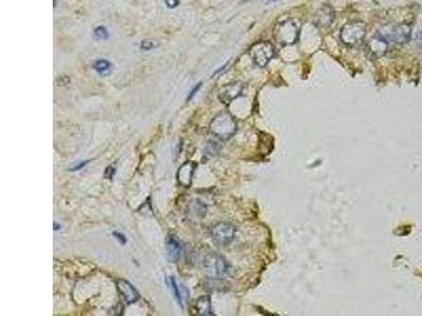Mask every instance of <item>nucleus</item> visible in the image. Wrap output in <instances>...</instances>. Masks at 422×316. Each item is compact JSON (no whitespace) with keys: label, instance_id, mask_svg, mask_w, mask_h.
I'll return each mask as SVG.
<instances>
[{"label":"nucleus","instance_id":"obj_10","mask_svg":"<svg viewBox=\"0 0 422 316\" xmlns=\"http://www.w3.org/2000/svg\"><path fill=\"white\" fill-rule=\"evenodd\" d=\"M335 20V12L332 7L323 5L315 16V22L318 26L326 27L330 26Z\"/></svg>","mask_w":422,"mask_h":316},{"label":"nucleus","instance_id":"obj_20","mask_svg":"<svg viewBox=\"0 0 422 316\" xmlns=\"http://www.w3.org/2000/svg\"><path fill=\"white\" fill-rule=\"evenodd\" d=\"M113 235H114V237L121 243V244H125L126 243V237L121 234V233H118V232H114L113 233Z\"/></svg>","mask_w":422,"mask_h":316},{"label":"nucleus","instance_id":"obj_9","mask_svg":"<svg viewBox=\"0 0 422 316\" xmlns=\"http://www.w3.org/2000/svg\"><path fill=\"white\" fill-rule=\"evenodd\" d=\"M117 290L120 293L122 299L126 301V304L130 305L138 301L140 298V293L134 289V287L125 279H119L117 282Z\"/></svg>","mask_w":422,"mask_h":316},{"label":"nucleus","instance_id":"obj_23","mask_svg":"<svg viewBox=\"0 0 422 316\" xmlns=\"http://www.w3.org/2000/svg\"><path fill=\"white\" fill-rule=\"evenodd\" d=\"M88 162H89V160H88V161H86V162H81V163L77 164V166H75L74 168H72V169H71V171H75V170H79V169H81L83 167H85Z\"/></svg>","mask_w":422,"mask_h":316},{"label":"nucleus","instance_id":"obj_18","mask_svg":"<svg viewBox=\"0 0 422 316\" xmlns=\"http://www.w3.org/2000/svg\"><path fill=\"white\" fill-rule=\"evenodd\" d=\"M94 37L99 40H104L109 37V33L105 26H99L94 31Z\"/></svg>","mask_w":422,"mask_h":316},{"label":"nucleus","instance_id":"obj_1","mask_svg":"<svg viewBox=\"0 0 422 316\" xmlns=\"http://www.w3.org/2000/svg\"><path fill=\"white\" fill-rule=\"evenodd\" d=\"M238 126L234 116L228 112L217 114L210 123V132L222 141H227L237 132Z\"/></svg>","mask_w":422,"mask_h":316},{"label":"nucleus","instance_id":"obj_3","mask_svg":"<svg viewBox=\"0 0 422 316\" xmlns=\"http://www.w3.org/2000/svg\"><path fill=\"white\" fill-rule=\"evenodd\" d=\"M365 35L366 24L360 20H352L345 23L340 32L341 41L348 47H355L361 44Z\"/></svg>","mask_w":422,"mask_h":316},{"label":"nucleus","instance_id":"obj_13","mask_svg":"<svg viewBox=\"0 0 422 316\" xmlns=\"http://www.w3.org/2000/svg\"><path fill=\"white\" fill-rule=\"evenodd\" d=\"M197 164L192 161L184 163L178 172V181L183 187H190L192 183V176Z\"/></svg>","mask_w":422,"mask_h":316},{"label":"nucleus","instance_id":"obj_17","mask_svg":"<svg viewBox=\"0 0 422 316\" xmlns=\"http://www.w3.org/2000/svg\"><path fill=\"white\" fill-rule=\"evenodd\" d=\"M93 67H94V70L98 71L100 74H105V73L109 72V70L111 68V63L109 61H107V60L101 59V60H98L96 62L94 63Z\"/></svg>","mask_w":422,"mask_h":316},{"label":"nucleus","instance_id":"obj_4","mask_svg":"<svg viewBox=\"0 0 422 316\" xmlns=\"http://www.w3.org/2000/svg\"><path fill=\"white\" fill-rule=\"evenodd\" d=\"M387 44L404 45L408 43L412 36V27L406 23H400L393 26H384L378 33Z\"/></svg>","mask_w":422,"mask_h":316},{"label":"nucleus","instance_id":"obj_8","mask_svg":"<svg viewBox=\"0 0 422 316\" xmlns=\"http://www.w3.org/2000/svg\"><path fill=\"white\" fill-rule=\"evenodd\" d=\"M243 88L244 87L241 82H233V84H229L221 89L219 93V98L223 103L228 104L239 97L243 92Z\"/></svg>","mask_w":422,"mask_h":316},{"label":"nucleus","instance_id":"obj_6","mask_svg":"<svg viewBox=\"0 0 422 316\" xmlns=\"http://www.w3.org/2000/svg\"><path fill=\"white\" fill-rule=\"evenodd\" d=\"M250 56L257 66L265 67L275 56V47L269 41H260L251 47Z\"/></svg>","mask_w":422,"mask_h":316},{"label":"nucleus","instance_id":"obj_5","mask_svg":"<svg viewBox=\"0 0 422 316\" xmlns=\"http://www.w3.org/2000/svg\"><path fill=\"white\" fill-rule=\"evenodd\" d=\"M204 271L210 278H221L229 272V264L227 260L216 253H210L204 259Z\"/></svg>","mask_w":422,"mask_h":316},{"label":"nucleus","instance_id":"obj_12","mask_svg":"<svg viewBox=\"0 0 422 316\" xmlns=\"http://www.w3.org/2000/svg\"><path fill=\"white\" fill-rule=\"evenodd\" d=\"M167 284L170 287V289L172 290L176 300L179 301L181 307H184L189 298V292L187 290V288H185L181 283L176 282L173 277H167Z\"/></svg>","mask_w":422,"mask_h":316},{"label":"nucleus","instance_id":"obj_22","mask_svg":"<svg viewBox=\"0 0 422 316\" xmlns=\"http://www.w3.org/2000/svg\"><path fill=\"white\" fill-rule=\"evenodd\" d=\"M166 5L170 9H174L176 6H179V0H166Z\"/></svg>","mask_w":422,"mask_h":316},{"label":"nucleus","instance_id":"obj_7","mask_svg":"<svg viewBox=\"0 0 422 316\" xmlns=\"http://www.w3.org/2000/svg\"><path fill=\"white\" fill-rule=\"evenodd\" d=\"M210 234L212 240L217 245L225 247L234 240L236 235V227L229 223H219L211 228Z\"/></svg>","mask_w":422,"mask_h":316},{"label":"nucleus","instance_id":"obj_2","mask_svg":"<svg viewBox=\"0 0 422 316\" xmlns=\"http://www.w3.org/2000/svg\"><path fill=\"white\" fill-rule=\"evenodd\" d=\"M300 35V26L293 19H285L279 22L274 29V37L282 46L295 45Z\"/></svg>","mask_w":422,"mask_h":316},{"label":"nucleus","instance_id":"obj_14","mask_svg":"<svg viewBox=\"0 0 422 316\" xmlns=\"http://www.w3.org/2000/svg\"><path fill=\"white\" fill-rule=\"evenodd\" d=\"M196 311L199 315H213L209 296H202L196 303Z\"/></svg>","mask_w":422,"mask_h":316},{"label":"nucleus","instance_id":"obj_15","mask_svg":"<svg viewBox=\"0 0 422 316\" xmlns=\"http://www.w3.org/2000/svg\"><path fill=\"white\" fill-rule=\"evenodd\" d=\"M387 43L379 34L370 41V49L376 55H383L387 49Z\"/></svg>","mask_w":422,"mask_h":316},{"label":"nucleus","instance_id":"obj_24","mask_svg":"<svg viewBox=\"0 0 422 316\" xmlns=\"http://www.w3.org/2000/svg\"><path fill=\"white\" fill-rule=\"evenodd\" d=\"M200 86H201V84H199V85H198V87H197V88H196V89H194V90H193V91L191 92V94H190V96H189V98H188V100H189V99H191V98H192V96H193V95L196 94V92H197V91L199 90Z\"/></svg>","mask_w":422,"mask_h":316},{"label":"nucleus","instance_id":"obj_16","mask_svg":"<svg viewBox=\"0 0 422 316\" xmlns=\"http://www.w3.org/2000/svg\"><path fill=\"white\" fill-rule=\"evenodd\" d=\"M206 211H207V208H206L205 203H203L200 200L192 201L188 207V213L193 218H203L206 215Z\"/></svg>","mask_w":422,"mask_h":316},{"label":"nucleus","instance_id":"obj_21","mask_svg":"<svg viewBox=\"0 0 422 316\" xmlns=\"http://www.w3.org/2000/svg\"><path fill=\"white\" fill-rule=\"evenodd\" d=\"M114 172H115L114 168H112V167H108V168L106 169V172H105V177H106V178H108V180H111V178H112V177H113V175H114Z\"/></svg>","mask_w":422,"mask_h":316},{"label":"nucleus","instance_id":"obj_26","mask_svg":"<svg viewBox=\"0 0 422 316\" xmlns=\"http://www.w3.org/2000/svg\"><path fill=\"white\" fill-rule=\"evenodd\" d=\"M271 2H277V0H271Z\"/></svg>","mask_w":422,"mask_h":316},{"label":"nucleus","instance_id":"obj_19","mask_svg":"<svg viewBox=\"0 0 422 316\" xmlns=\"http://www.w3.org/2000/svg\"><path fill=\"white\" fill-rule=\"evenodd\" d=\"M156 47H157V44L155 43V41L150 40V39L144 40L143 43L141 44V49L144 50V51H150V50H152V49H154Z\"/></svg>","mask_w":422,"mask_h":316},{"label":"nucleus","instance_id":"obj_25","mask_svg":"<svg viewBox=\"0 0 422 316\" xmlns=\"http://www.w3.org/2000/svg\"><path fill=\"white\" fill-rule=\"evenodd\" d=\"M418 41L419 43L422 45V31L419 33V35H418Z\"/></svg>","mask_w":422,"mask_h":316},{"label":"nucleus","instance_id":"obj_11","mask_svg":"<svg viewBox=\"0 0 422 316\" xmlns=\"http://www.w3.org/2000/svg\"><path fill=\"white\" fill-rule=\"evenodd\" d=\"M167 258L172 263L178 262L182 255V244L180 240L173 235H169L166 240Z\"/></svg>","mask_w":422,"mask_h":316}]
</instances>
